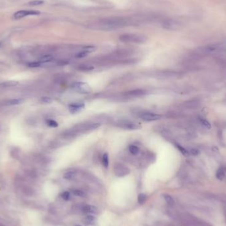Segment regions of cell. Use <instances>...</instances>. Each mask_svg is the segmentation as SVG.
<instances>
[{
    "label": "cell",
    "mask_w": 226,
    "mask_h": 226,
    "mask_svg": "<svg viewBox=\"0 0 226 226\" xmlns=\"http://www.w3.org/2000/svg\"><path fill=\"white\" fill-rule=\"evenodd\" d=\"M18 84V82L15 81H7L3 82V83L0 84V86L3 87V88H7V87H14Z\"/></svg>",
    "instance_id": "cell-18"
},
{
    "label": "cell",
    "mask_w": 226,
    "mask_h": 226,
    "mask_svg": "<svg viewBox=\"0 0 226 226\" xmlns=\"http://www.w3.org/2000/svg\"><path fill=\"white\" fill-rule=\"evenodd\" d=\"M93 66H89V65H80L78 67V69L81 71H91L93 69Z\"/></svg>",
    "instance_id": "cell-27"
},
{
    "label": "cell",
    "mask_w": 226,
    "mask_h": 226,
    "mask_svg": "<svg viewBox=\"0 0 226 226\" xmlns=\"http://www.w3.org/2000/svg\"><path fill=\"white\" fill-rule=\"evenodd\" d=\"M72 194L74 195L76 197H82L84 198L86 197L85 193L84 192L83 190H80V189H75L72 190Z\"/></svg>",
    "instance_id": "cell-21"
},
{
    "label": "cell",
    "mask_w": 226,
    "mask_h": 226,
    "mask_svg": "<svg viewBox=\"0 0 226 226\" xmlns=\"http://www.w3.org/2000/svg\"><path fill=\"white\" fill-rule=\"evenodd\" d=\"M128 24V20L123 17H107L99 21L97 25L93 27L102 30H112L126 27Z\"/></svg>",
    "instance_id": "cell-1"
},
{
    "label": "cell",
    "mask_w": 226,
    "mask_h": 226,
    "mask_svg": "<svg viewBox=\"0 0 226 226\" xmlns=\"http://www.w3.org/2000/svg\"><path fill=\"white\" fill-rule=\"evenodd\" d=\"M162 25L164 29L171 30H177L181 27V25L179 22L173 19H166L162 21Z\"/></svg>",
    "instance_id": "cell-8"
},
{
    "label": "cell",
    "mask_w": 226,
    "mask_h": 226,
    "mask_svg": "<svg viewBox=\"0 0 226 226\" xmlns=\"http://www.w3.org/2000/svg\"><path fill=\"white\" fill-rule=\"evenodd\" d=\"M117 127L126 130H139L141 128V126L134 122L128 120H121L116 123Z\"/></svg>",
    "instance_id": "cell-5"
},
{
    "label": "cell",
    "mask_w": 226,
    "mask_h": 226,
    "mask_svg": "<svg viewBox=\"0 0 226 226\" xmlns=\"http://www.w3.org/2000/svg\"><path fill=\"white\" fill-rule=\"evenodd\" d=\"M46 124L50 127L53 128H56L58 127V124L56 121L54 120H46Z\"/></svg>",
    "instance_id": "cell-29"
},
{
    "label": "cell",
    "mask_w": 226,
    "mask_h": 226,
    "mask_svg": "<svg viewBox=\"0 0 226 226\" xmlns=\"http://www.w3.org/2000/svg\"><path fill=\"white\" fill-rule=\"evenodd\" d=\"M138 115L142 120L146 122L156 121L162 119V115L150 112H138Z\"/></svg>",
    "instance_id": "cell-7"
},
{
    "label": "cell",
    "mask_w": 226,
    "mask_h": 226,
    "mask_svg": "<svg viewBox=\"0 0 226 226\" xmlns=\"http://www.w3.org/2000/svg\"><path fill=\"white\" fill-rule=\"evenodd\" d=\"M23 101L22 99H11V100H10V101H8L6 103V105H8V106H10V105H19V104L22 103Z\"/></svg>",
    "instance_id": "cell-19"
},
{
    "label": "cell",
    "mask_w": 226,
    "mask_h": 226,
    "mask_svg": "<svg viewBox=\"0 0 226 226\" xmlns=\"http://www.w3.org/2000/svg\"><path fill=\"white\" fill-rule=\"evenodd\" d=\"M77 175V173L75 171H69L64 173V178L66 180H73L75 179Z\"/></svg>",
    "instance_id": "cell-13"
},
{
    "label": "cell",
    "mask_w": 226,
    "mask_h": 226,
    "mask_svg": "<svg viewBox=\"0 0 226 226\" xmlns=\"http://www.w3.org/2000/svg\"><path fill=\"white\" fill-rule=\"evenodd\" d=\"M89 53H90L89 52H88V50H86L84 49L83 50L81 51V52H80L79 53H77V54H76V57H77V58H84V57H85V56H88V54Z\"/></svg>",
    "instance_id": "cell-28"
},
{
    "label": "cell",
    "mask_w": 226,
    "mask_h": 226,
    "mask_svg": "<svg viewBox=\"0 0 226 226\" xmlns=\"http://www.w3.org/2000/svg\"><path fill=\"white\" fill-rule=\"evenodd\" d=\"M189 152L190 154L193 155H197L199 154V151L197 149H191L190 150H189Z\"/></svg>",
    "instance_id": "cell-34"
},
{
    "label": "cell",
    "mask_w": 226,
    "mask_h": 226,
    "mask_svg": "<svg viewBox=\"0 0 226 226\" xmlns=\"http://www.w3.org/2000/svg\"><path fill=\"white\" fill-rule=\"evenodd\" d=\"M100 126H101V124L97 123H86L77 124L73 128L79 134L80 132H84L95 130L100 127Z\"/></svg>",
    "instance_id": "cell-3"
},
{
    "label": "cell",
    "mask_w": 226,
    "mask_h": 226,
    "mask_svg": "<svg viewBox=\"0 0 226 226\" xmlns=\"http://www.w3.org/2000/svg\"><path fill=\"white\" fill-rule=\"evenodd\" d=\"M61 197H62L64 201H68L69 199V197H70V193L68 192V191H65V192H63L61 194Z\"/></svg>",
    "instance_id": "cell-32"
},
{
    "label": "cell",
    "mask_w": 226,
    "mask_h": 226,
    "mask_svg": "<svg viewBox=\"0 0 226 226\" xmlns=\"http://www.w3.org/2000/svg\"><path fill=\"white\" fill-rule=\"evenodd\" d=\"M198 105H199L198 102L197 101H195V100H193V101H189L184 103V105L187 108H194L197 107Z\"/></svg>",
    "instance_id": "cell-14"
},
{
    "label": "cell",
    "mask_w": 226,
    "mask_h": 226,
    "mask_svg": "<svg viewBox=\"0 0 226 226\" xmlns=\"http://www.w3.org/2000/svg\"><path fill=\"white\" fill-rule=\"evenodd\" d=\"M81 210L85 214H96L97 212V208L95 206L90 205V204H85L82 206Z\"/></svg>",
    "instance_id": "cell-12"
},
{
    "label": "cell",
    "mask_w": 226,
    "mask_h": 226,
    "mask_svg": "<svg viewBox=\"0 0 226 226\" xmlns=\"http://www.w3.org/2000/svg\"><path fill=\"white\" fill-rule=\"evenodd\" d=\"M147 94V92L145 90L142 89H135L132 91H127L124 95L127 97H141L145 96Z\"/></svg>",
    "instance_id": "cell-10"
},
{
    "label": "cell",
    "mask_w": 226,
    "mask_h": 226,
    "mask_svg": "<svg viewBox=\"0 0 226 226\" xmlns=\"http://www.w3.org/2000/svg\"><path fill=\"white\" fill-rule=\"evenodd\" d=\"M43 3H44V2L42 1V0H34V1L30 2L29 4L30 6H41Z\"/></svg>",
    "instance_id": "cell-31"
},
{
    "label": "cell",
    "mask_w": 226,
    "mask_h": 226,
    "mask_svg": "<svg viewBox=\"0 0 226 226\" xmlns=\"http://www.w3.org/2000/svg\"><path fill=\"white\" fill-rule=\"evenodd\" d=\"M72 89L76 92L81 94H89L92 91V89L88 84L81 81L73 84L72 85Z\"/></svg>",
    "instance_id": "cell-4"
},
{
    "label": "cell",
    "mask_w": 226,
    "mask_h": 226,
    "mask_svg": "<svg viewBox=\"0 0 226 226\" xmlns=\"http://www.w3.org/2000/svg\"><path fill=\"white\" fill-rule=\"evenodd\" d=\"M216 178L220 181H222L225 176V170L223 168H220L216 172Z\"/></svg>",
    "instance_id": "cell-15"
},
{
    "label": "cell",
    "mask_w": 226,
    "mask_h": 226,
    "mask_svg": "<svg viewBox=\"0 0 226 226\" xmlns=\"http://www.w3.org/2000/svg\"><path fill=\"white\" fill-rule=\"evenodd\" d=\"M76 226H81V225H76Z\"/></svg>",
    "instance_id": "cell-35"
},
{
    "label": "cell",
    "mask_w": 226,
    "mask_h": 226,
    "mask_svg": "<svg viewBox=\"0 0 226 226\" xmlns=\"http://www.w3.org/2000/svg\"><path fill=\"white\" fill-rule=\"evenodd\" d=\"M41 63L40 62H32L27 64V66L30 68H38L40 67Z\"/></svg>",
    "instance_id": "cell-30"
},
{
    "label": "cell",
    "mask_w": 226,
    "mask_h": 226,
    "mask_svg": "<svg viewBox=\"0 0 226 226\" xmlns=\"http://www.w3.org/2000/svg\"><path fill=\"white\" fill-rule=\"evenodd\" d=\"M40 14V12L34 10H22L19 11L14 14V17L15 19H20L28 15H36Z\"/></svg>",
    "instance_id": "cell-9"
},
{
    "label": "cell",
    "mask_w": 226,
    "mask_h": 226,
    "mask_svg": "<svg viewBox=\"0 0 226 226\" xmlns=\"http://www.w3.org/2000/svg\"><path fill=\"white\" fill-rule=\"evenodd\" d=\"M102 163L103 166L105 168H107L109 165V159H108V154L105 153L103 155V159H102Z\"/></svg>",
    "instance_id": "cell-24"
},
{
    "label": "cell",
    "mask_w": 226,
    "mask_h": 226,
    "mask_svg": "<svg viewBox=\"0 0 226 226\" xmlns=\"http://www.w3.org/2000/svg\"><path fill=\"white\" fill-rule=\"evenodd\" d=\"M41 101H42L43 103H52V101H53V100H52V99L50 97H42L41 98Z\"/></svg>",
    "instance_id": "cell-33"
},
{
    "label": "cell",
    "mask_w": 226,
    "mask_h": 226,
    "mask_svg": "<svg viewBox=\"0 0 226 226\" xmlns=\"http://www.w3.org/2000/svg\"><path fill=\"white\" fill-rule=\"evenodd\" d=\"M120 41L125 43L143 44L147 41L146 37L136 34H125L120 36Z\"/></svg>",
    "instance_id": "cell-2"
},
{
    "label": "cell",
    "mask_w": 226,
    "mask_h": 226,
    "mask_svg": "<svg viewBox=\"0 0 226 226\" xmlns=\"http://www.w3.org/2000/svg\"><path fill=\"white\" fill-rule=\"evenodd\" d=\"M163 198L165 199V201H166V202L167 203V204H169V206H173L174 203H175L173 197L170 196L169 194H163Z\"/></svg>",
    "instance_id": "cell-22"
},
{
    "label": "cell",
    "mask_w": 226,
    "mask_h": 226,
    "mask_svg": "<svg viewBox=\"0 0 226 226\" xmlns=\"http://www.w3.org/2000/svg\"><path fill=\"white\" fill-rule=\"evenodd\" d=\"M84 108L85 105L84 103H74L69 106V111L72 114H75V113L79 112L80 111H82Z\"/></svg>",
    "instance_id": "cell-11"
},
{
    "label": "cell",
    "mask_w": 226,
    "mask_h": 226,
    "mask_svg": "<svg viewBox=\"0 0 226 226\" xmlns=\"http://www.w3.org/2000/svg\"><path fill=\"white\" fill-rule=\"evenodd\" d=\"M199 121H200V123H201V124L203 126V127H204L206 128H207V129H210L211 128V124L207 120L202 118V117H200Z\"/></svg>",
    "instance_id": "cell-25"
},
{
    "label": "cell",
    "mask_w": 226,
    "mask_h": 226,
    "mask_svg": "<svg viewBox=\"0 0 226 226\" xmlns=\"http://www.w3.org/2000/svg\"><path fill=\"white\" fill-rule=\"evenodd\" d=\"M54 59L53 56H52L50 54H47V55H45L43 56L39 60L41 64L42 63H47V62H50L51 61H53Z\"/></svg>",
    "instance_id": "cell-16"
},
{
    "label": "cell",
    "mask_w": 226,
    "mask_h": 226,
    "mask_svg": "<svg viewBox=\"0 0 226 226\" xmlns=\"http://www.w3.org/2000/svg\"><path fill=\"white\" fill-rule=\"evenodd\" d=\"M113 171H114L115 175L118 177H123L128 175L130 172V169L124 165L117 163L114 166L113 168Z\"/></svg>",
    "instance_id": "cell-6"
},
{
    "label": "cell",
    "mask_w": 226,
    "mask_h": 226,
    "mask_svg": "<svg viewBox=\"0 0 226 226\" xmlns=\"http://www.w3.org/2000/svg\"><path fill=\"white\" fill-rule=\"evenodd\" d=\"M147 199V196L143 193H141V194H138V203L140 204H144L146 201Z\"/></svg>",
    "instance_id": "cell-26"
},
{
    "label": "cell",
    "mask_w": 226,
    "mask_h": 226,
    "mask_svg": "<svg viewBox=\"0 0 226 226\" xmlns=\"http://www.w3.org/2000/svg\"><path fill=\"white\" fill-rule=\"evenodd\" d=\"M175 146L177 147V149L181 151V153L182 155H184L185 156H189L190 155V152H189V150L185 149V147H183L182 146H181L180 144H179V143H176Z\"/></svg>",
    "instance_id": "cell-17"
},
{
    "label": "cell",
    "mask_w": 226,
    "mask_h": 226,
    "mask_svg": "<svg viewBox=\"0 0 226 226\" xmlns=\"http://www.w3.org/2000/svg\"><path fill=\"white\" fill-rule=\"evenodd\" d=\"M129 151L133 155H137L140 154V149L134 145H131L129 146Z\"/></svg>",
    "instance_id": "cell-20"
},
{
    "label": "cell",
    "mask_w": 226,
    "mask_h": 226,
    "mask_svg": "<svg viewBox=\"0 0 226 226\" xmlns=\"http://www.w3.org/2000/svg\"><path fill=\"white\" fill-rule=\"evenodd\" d=\"M84 221L86 224H88V225L93 224L95 221V218L94 216H91V215H88L84 218Z\"/></svg>",
    "instance_id": "cell-23"
}]
</instances>
